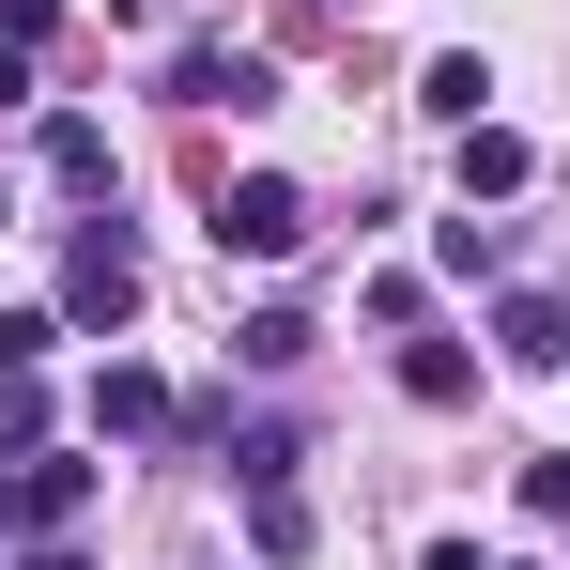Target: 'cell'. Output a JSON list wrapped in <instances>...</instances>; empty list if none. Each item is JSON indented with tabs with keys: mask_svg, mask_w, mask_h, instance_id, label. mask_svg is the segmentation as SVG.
I'll return each instance as SVG.
<instances>
[{
	"mask_svg": "<svg viewBox=\"0 0 570 570\" xmlns=\"http://www.w3.org/2000/svg\"><path fill=\"white\" fill-rule=\"evenodd\" d=\"M524 186H540V155L509 124H463V200H524Z\"/></svg>",
	"mask_w": 570,
	"mask_h": 570,
	"instance_id": "8992f818",
	"label": "cell"
},
{
	"mask_svg": "<svg viewBox=\"0 0 570 570\" xmlns=\"http://www.w3.org/2000/svg\"><path fill=\"white\" fill-rule=\"evenodd\" d=\"M232 355H247V371H293V355H308V308H247Z\"/></svg>",
	"mask_w": 570,
	"mask_h": 570,
	"instance_id": "30bf717a",
	"label": "cell"
},
{
	"mask_svg": "<svg viewBox=\"0 0 570 570\" xmlns=\"http://www.w3.org/2000/svg\"><path fill=\"white\" fill-rule=\"evenodd\" d=\"M478 94H493V62H463V47L416 78V108H432V124H478Z\"/></svg>",
	"mask_w": 570,
	"mask_h": 570,
	"instance_id": "8fae6325",
	"label": "cell"
},
{
	"mask_svg": "<svg viewBox=\"0 0 570 570\" xmlns=\"http://www.w3.org/2000/svg\"><path fill=\"white\" fill-rule=\"evenodd\" d=\"M493 340H509L524 371H570V293H509V308H493Z\"/></svg>",
	"mask_w": 570,
	"mask_h": 570,
	"instance_id": "5b68a950",
	"label": "cell"
},
{
	"mask_svg": "<svg viewBox=\"0 0 570 570\" xmlns=\"http://www.w3.org/2000/svg\"><path fill=\"white\" fill-rule=\"evenodd\" d=\"M401 385H416V401H478V355H463V340H416Z\"/></svg>",
	"mask_w": 570,
	"mask_h": 570,
	"instance_id": "7c38bea8",
	"label": "cell"
},
{
	"mask_svg": "<svg viewBox=\"0 0 570 570\" xmlns=\"http://www.w3.org/2000/svg\"><path fill=\"white\" fill-rule=\"evenodd\" d=\"M0 108H31V47H0Z\"/></svg>",
	"mask_w": 570,
	"mask_h": 570,
	"instance_id": "e0dca14e",
	"label": "cell"
},
{
	"mask_svg": "<svg viewBox=\"0 0 570 570\" xmlns=\"http://www.w3.org/2000/svg\"><path fill=\"white\" fill-rule=\"evenodd\" d=\"M47 170L62 186H108V124H47Z\"/></svg>",
	"mask_w": 570,
	"mask_h": 570,
	"instance_id": "5bb4252c",
	"label": "cell"
},
{
	"mask_svg": "<svg viewBox=\"0 0 570 570\" xmlns=\"http://www.w3.org/2000/svg\"><path fill=\"white\" fill-rule=\"evenodd\" d=\"M139 308V247L124 232H78V263H62V324H124Z\"/></svg>",
	"mask_w": 570,
	"mask_h": 570,
	"instance_id": "3957f363",
	"label": "cell"
},
{
	"mask_svg": "<svg viewBox=\"0 0 570 570\" xmlns=\"http://www.w3.org/2000/svg\"><path fill=\"white\" fill-rule=\"evenodd\" d=\"M78 509H94V463H31L16 478V524H31V540H62Z\"/></svg>",
	"mask_w": 570,
	"mask_h": 570,
	"instance_id": "52a82bcc",
	"label": "cell"
},
{
	"mask_svg": "<svg viewBox=\"0 0 570 570\" xmlns=\"http://www.w3.org/2000/svg\"><path fill=\"white\" fill-rule=\"evenodd\" d=\"M170 94H186V108H278V62L200 31V47H170Z\"/></svg>",
	"mask_w": 570,
	"mask_h": 570,
	"instance_id": "7a4b0ae2",
	"label": "cell"
},
{
	"mask_svg": "<svg viewBox=\"0 0 570 570\" xmlns=\"http://www.w3.org/2000/svg\"><path fill=\"white\" fill-rule=\"evenodd\" d=\"M47 340H62L47 308H0V371H47Z\"/></svg>",
	"mask_w": 570,
	"mask_h": 570,
	"instance_id": "9a60e30c",
	"label": "cell"
},
{
	"mask_svg": "<svg viewBox=\"0 0 570 570\" xmlns=\"http://www.w3.org/2000/svg\"><path fill=\"white\" fill-rule=\"evenodd\" d=\"M524 509H540V524H570V448H556V463H524Z\"/></svg>",
	"mask_w": 570,
	"mask_h": 570,
	"instance_id": "2e32d148",
	"label": "cell"
},
{
	"mask_svg": "<svg viewBox=\"0 0 570 570\" xmlns=\"http://www.w3.org/2000/svg\"><path fill=\"white\" fill-rule=\"evenodd\" d=\"M31 432H47V385H31V371H0V463H31Z\"/></svg>",
	"mask_w": 570,
	"mask_h": 570,
	"instance_id": "4fadbf2b",
	"label": "cell"
},
{
	"mask_svg": "<svg viewBox=\"0 0 570 570\" xmlns=\"http://www.w3.org/2000/svg\"><path fill=\"white\" fill-rule=\"evenodd\" d=\"M432 263H448V278H493V263H509V216H493V200L432 216Z\"/></svg>",
	"mask_w": 570,
	"mask_h": 570,
	"instance_id": "ba28073f",
	"label": "cell"
},
{
	"mask_svg": "<svg viewBox=\"0 0 570 570\" xmlns=\"http://www.w3.org/2000/svg\"><path fill=\"white\" fill-rule=\"evenodd\" d=\"M216 247H247V263H293V247H308V186H278V170L216 186Z\"/></svg>",
	"mask_w": 570,
	"mask_h": 570,
	"instance_id": "6da1fadb",
	"label": "cell"
},
{
	"mask_svg": "<svg viewBox=\"0 0 570 570\" xmlns=\"http://www.w3.org/2000/svg\"><path fill=\"white\" fill-rule=\"evenodd\" d=\"M247 556H263V570L308 556V493H293V478H263V493H247Z\"/></svg>",
	"mask_w": 570,
	"mask_h": 570,
	"instance_id": "9c48e42d",
	"label": "cell"
},
{
	"mask_svg": "<svg viewBox=\"0 0 570 570\" xmlns=\"http://www.w3.org/2000/svg\"><path fill=\"white\" fill-rule=\"evenodd\" d=\"M16 570H78V540H31V556H16Z\"/></svg>",
	"mask_w": 570,
	"mask_h": 570,
	"instance_id": "ac0fdd59",
	"label": "cell"
},
{
	"mask_svg": "<svg viewBox=\"0 0 570 570\" xmlns=\"http://www.w3.org/2000/svg\"><path fill=\"white\" fill-rule=\"evenodd\" d=\"M94 432H124V448H155V432H186V401H170V371H139V355H108V385H94Z\"/></svg>",
	"mask_w": 570,
	"mask_h": 570,
	"instance_id": "277c9868",
	"label": "cell"
}]
</instances>
